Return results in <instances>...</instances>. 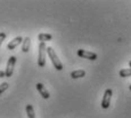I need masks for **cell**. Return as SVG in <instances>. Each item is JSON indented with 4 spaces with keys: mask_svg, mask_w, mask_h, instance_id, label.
<instances>
[{
    "mask_svg": "<svg viewBox=\"0 0 131 118\" xmlns=\"http://www.w3.org/2000/svg\"><path fill=\"white\" fill-rule=\"evenodd\" d=\"M38 39L40 40V42H46V41H50L52 39V36L50 33H39L38 34Z\"/></svg>",
    "mask_w": 131,
    "mask_h": 118,
    "instance_id": "30bf717a",
    "label": "cell"
},
{
    "mask_svg": "<svg viewBox=\"0 0 131 118\" xmlns=\"http://www.w3.org/2000/svg\"><path fill=\"white\" fill-rule=\"evenodd\" d=\"M78 55L82 59H87L90 60V61H95L97 60V54L94 52H89V51H85V49H79L78 51Z\"/></svg>",
    "mask_w": 131,
    "mask_h": 118,
    "instance_id": "277c9868",
    "label": "cell"
},
{
    "mask_svg": "<svg viewBox=\"0 0 131 118\" xmlns=\"http://www.w3.org/2000/svg\"><path fill=\"white\" fill-rule=\"evenodd\" d=\"M5 39H6V33L5 32H0V46H1V44L4 42Z\"/></svg>",
    "mask_w": 131,
    "mask_h": 118,
    "instance_id": "5bb4252c",
    "label": "cell"
},
{
    "mask_svg": "<svg viewBox=\"0 0 131 118\" xmlns=\"http://www.w3.org/2000/svg\"><path fill=\"white\" fill-rule=\"evenodd\" d=\"M22 42H23V38H22V37H16V38H14L8 45H7V49L13 51V49H15L19 44H22Z\"/></svg>",
    "mask_w": 131,
    "mask_h": 118,
    "instance_id": "8992f818",
    "label": "cell"
},
{
    "mask_svg": "<svg viewBox=\"0 0 131 118\" xmlns=\"http://www.w3.org/2000/svg\"><path fill=\"white\" fill-rule=\"evenodd\" d=\"M30 46H31V39L29 37H25L22 42V52L23 53H27L30 51Z\"/></svg>",
    "mask_w": 131,
    "mask_h": 118,
    "instance_id": "ba28073f",
    "label": "cell"
},
{
    "mask_svg": "<svg viewBox=\"0 0 131 118\" xmlns=\"http://www.w3.org/2000/svg\"><path fill=\"white\" fill-rule=\"evenodd\" d=\"M37 89L39 91V93L41 94V96L43 97V99H49V97H50L49 92L47 91L46 87H45L41 83H38V84H37Z\"/></svg>",
    "mask_w": 131,
    "mask_h": 118,
    "instance_id": "52a82bcc",
    "label": "cell"
},
{
    "mask_svg": "<svg viewBox=\"0 0 131 118\" xmlns=\"http://www.w3.org/2000/svg\"><path fill=\"white\" fill-rule=\"evenodd\" d=\"M8 86H9V85H8V83H2V84L0 85V95H1L2 93H4L5 91H6L7 88H8Z\"/></svg>",
    "mask_w": 131,
    "mask_h": 118,
    "instance_id": "4fadbf2b",
    "label": "cell"
},
{
    "mask_svg": "<svg viewBox=\"0 0 131 118\" xmlns=\"http://www.w3.org/2000/svg\"><path fill=\"white\" fill-rule=\"evenodd\" d=\"M46 53H47V46L45 42L39 44V56H38V66L45 67L46 66Z\"/></svg>",
    "mask_w": 131,
    "mask_h": 118,
    "instance_id": "7a4b0ae2",
    "label": "cell"
},
{
    "mask_svg": "<svg viewBox=\"0 0 131 118\" xmlns=\"http://www.w3.org/2000/svg\"><path fill=\"white\" fill-rule=\"evenodd\" d=\"M15 63H16V57L15 56H10L7 62V67L5 70V75L6 77H12L13 72H14V68H15Z\"/></svg>",
    "mask_w": 131,
    "mask_h": 118,
    "instance_id": "3957f363",
    "label": "cell"
},
{
    "mask_svg": "<svg viewBox=\"0 0 131 118\" xmlns=\"http://www.w3.org/2000/svg\"><path fill=\"white\" fill-rule=\"evenodd\" d=\"M2 77H6V75H5V71L0 70V78H2Z\"/></svg>",
    "mask_w": 131,
    "mask_h": 118,
    "instance_id": "9a60e30c",
    "label": "cell"
},
{
    "mask_svg": "<svg viewBox=\"0 0 131 118\" xmlns=\"http://www.w3.org/2000/svg\"><path fill=\"white\" fill-rule=\"evenodd\" d=\"M129 66H130V68H131V61L129 62Z\"/></svg>",
    "mask_w": 131,
    "mask_h": 118,
    "instance_id": "2e32d148",
    "label": "cell"
},
{
    "mask_svg": "<svg viewBox=\"0 0 131 118\" xmlns=\"http://www.w3.org/2000/svg\"><path fill=\"white\" fill-rule=\"evenodd\" d=\"M47 54H48V56H49L50 61H51V63H52V66H54L55 69L58 70V71H62L63 64H62L60 60L58 59V56L56 55V53H55V51L51 48V47H47Z\"/></svg>",
    "mask_w": 131,
    "mask_h": 118,
    "instance_id": "6da1fadb",
    "label": "cell"
},
{
    "mask_svg": "<svg viewBox=\"0 0 131 118\" xmlns=\"http://www.w3.org/2000/svg\"><path fill=\"white\" fill-rule=\"evenodd\" d=\"M26 114L29 118H36V114H34V109L32 107V104H27L26 105Z\"/></svg>",
    "mask_w": 131,
    "mask_h": 118,
    "instance_id": "8fae6325",
    "label": "cell"
},
{
    "mask_svg": "<svg viewBox=\"0 0 131 118\" xmlns=\"http://www.w3.org/2000/svg\"><path fill=\"white\" fill-rule=\"evenodd\" d=\"M112 95H113V91L111 88H108V89L105 91L104 96H103V101H102V107L104 108V109H107V108H110V103H111Z\"/></svg>",
    "mask_w": 131,
    "mask_h": 118,
    "instance_id": "5b68a950",
    "label": "cell"
},
{
    "mask_svg": "<svg viewBox=\"0 0 131 118\" xmlns=\"http://www.w3.org/2000/svg\"><path fill=\"white\" fill-rule=\"evenodd\" d=\"M120 77L122 78H125V77H130L131 76V68H128V69H122L119 71Z\"/></svg>",
    "mask_w": 131,
    "mask_h": 118,
    "instance_id": "7c38bea8",
    "label": "cell"
},
{
    "mask_svg": "<svg viewBox=\"0 0 131 118\" xmlns=\"http://www.w3.org/2000/svg\"><path fill=\"white\" fill-rule=\"evenodd\" d=\"M129 88H130V91H131V85H130V87H129Z\"/></svg>",
    "mask_w": 131,
    "mask_h": 118,
    "instance_id": "e0dca14e",
    "label": "cell"
},
{
    "mask_svg": "<svg viewBox=\"0 0 131 118\" xmlns=\"http://www.w3.org/2000/svg\"><path fill=\"white\" fill-rule=\"evenodd\" d=\"M85 76V71L84 70H74L71 72V78L72 79H78V78H82Z\"/></svg>",
    "mask_w": 131,
    "mask_h": 118,
    "instance_id": "9c48e42d",
    "label": "cell"
}]
</instances>
